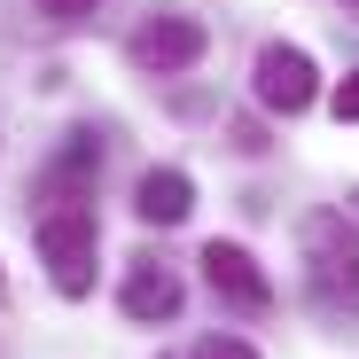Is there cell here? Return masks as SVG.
Wrapping results in <instances>:
<instances>
[{
	"label": "cell",
	"instance_id": "6da1fadb",
	"mask_svg": "<svg viewBox=\"0 0 359 359\" xmlns=\"http://www.w3.org/2000/svg\"><path fill=\"white\" fill-rule=\"evenodd\" d=\"M94 250H102L94 203H55V211H39V258H47V273H55L63 297H86V289H94Z\"/></svg>",
	"mask_w": 359,
	"mask_h": 359
},
{
	"label": "cell",
	"instance_id": "7a4b0ae2",
	"mask_svg": "<svg viewBox=\"0 0 359 359\" xmlns=\"http://www.w3.org/2000/svg\"><path fill=\"white\" fill-rule=\"evenodd\" d=\"M305 266L320 305H359V226L344 211H313L305 219Z\"/></svg>",
	"mask_w": 359,
	"mask_h": 359
},
{
	"label": "cell",
	"instance_id": "3957f363",
	"mask_svg": "<svg viewBox=\"0 0 359 359\" xmlns=\"http://www.w3.org/2000/svg\"><path fill=\"white\" fill-rule=\"evenodd\" d=\"M250 94L273 109V117H305L320 102V71H313V55L305 47H258V63H250Z\"/></svg>",
	"mask_w": 359,
	"mask_h": 359
},
{
	"label": "cell",
	"instance_id": "277c9868",
	"mask_svg": "<svg viewBox=\"0 0 359 359\" xmlns=\"http://www.w3.org/2000/svg\"><path fill=\"white\" fill-rule=\"evenodd\" d=\"M203 47H211V32H203L196 16H156V24H141V32L126 39V55H133L141 71H156V79L203 63Z\"/></svg>",
	"mask_w": 359,
	"mask_h": 359
},
{
	"label": "cell",
	"instance_id": "5b68a950",
	"mask_svg": "<svg viewBox=\"0 0 359 359\" xmlns=\"http://www.w3.org/2000/svg\"><path fill=\"white\" fill-rule=\"evenodd\" d=\"M94 180H102V141L94 133H63V149L47 156L39 172V203H94Z\"/></svg>",
	"mask_w": 359,
	"mask_h": 359
},
{
	"label": "cell",
	"instance_id": "8992f818",
	"mask_svg": "<svg viewBox=\"0 0 359 359\" xmlns=\"http://www.w3.org/2000/svg\"><path fill=\"white\" fill-rule=\"evenodd\" d=\"M203 281L226 297V305H243V313H266L273 305V281L258 273V258L243 243H203Z\"/></svg>",
	"mask_w": 359,
	"mask_h": 359
},
{
	"label": "cell",
	"instance_id": "52a82bcc",
	"mask_svg": "<svg viewBox=\"0 0 359 359\" xmlns=\"http://www.w3.org/2000/svg\"><path fill=\"white\" fill-rule=\"evenodd\" d=\"M180 313V273L164 258H133L126 273V320H172Z\"/></svg>",
	"mask_w": 359,
	"mask_h": 359
},
{
	"label": "cell",
	"instance_id": "ba28073f",
	"mask_svg": "<svg viewBox=\"0 0 359 359\" xmlns=\"http://www.w3.org/2000/svg\"><path fill=\"white\" fill-rule=\"evenodd\" d=\"M133 211L149 219V226H180L196 211V188H188V172H172V164H156L141 188H133Z\"/></svg>",
	"mask_w": 359,
	"mask_h": 359
},
{
	"label": "cell",
	"instance_id": "9c48e42d",
	"mask_svg": "<svg viewBox=\"0 0 359 359\" xmlns=\"http://www.w3.org/2000/svg\"><path fill=\"white\" fill-rule=\"evenodd\" d=\"M32 8H39L47 24H86V16L102 8V0H32Z\"/></svg>",
	"mask_w": 359,
	"mask_h": 359
},
{
	"label": "cell",
	"instance_id": "30bf717a",
	"mask_svg": "<svg viewBox=\"0 0 359 359\" xmlns=\"http://www.w3.org/2000/svg\"><path fill=\"white\" fill-rule=\"evenodd\" d=\"M196 359H258V351H250L243 336H203V344H196Z\"/></svg>",
	"mask_w": 359,
	"mask_h": 359
},
{
	"label": "cell",
	"instance_id": "8fae6325",
	"mask_svg": "<svg viewBox=\"0 0 359 359\" xmlns=\"http://www.w3.org/2000/svg\"><path fill=\"white\" fill-rule=\"evenodd\" d=\"M336 117H344V126H359V71L336 86Z\"/></svg>",
	"mask_w": 359,
	"mask_h": 359
},
{
	"label": "cell",
	"instance_id": "7c38bea8",
	"mask_svg": "<svg viewBox=\"0 0 359 359\" xmlns=\"http://www.w3.org/2000/svg\"><path fill=\"white\" fill-rule=\"evenodd\" d=\"M336 8H344V16H351V24H359V0H336Z\"/></svg>",
	"mask_w": 359,
	"mask_h": 359
},
{
	"label": "cell",
	"instance_id": "4fadbf2b",
	"mask_svg": "<svg viewBox=\"0 0 359 359\" xmlns=\"http://www.w3.org/2000/svg\"><path fill=\"white\" fill-rule=\"evenodd\" d=\"M351 211H359V196H351Z\"/></svg>",
	"mask_w": 359,
	"mask_h": 359
}]
</instances>
